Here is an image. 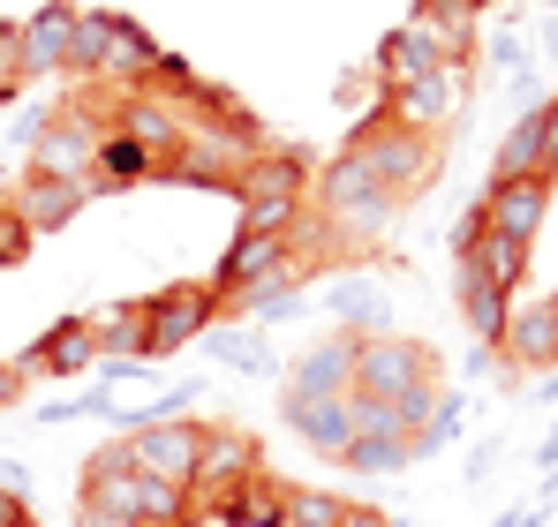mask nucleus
<instances>
[{"mask_svg": "<svg viewBox=\"0 0 558 527\" xmlns=\"http://www.w3.org/2000/svg\"><path fill=\"white\" fill-rule=\"evenodd\" d=\"M544 8H551V15H558V0H544Z\"/></svg>", "mask_w": 558, "mask_h": 527, "instance_id": "obj_47", "label": "nucleus"}, {"mask_svg": "<svg viewBox=\"0 0 558 527\" xmlns=\"http://www.w3.org/2000/svg\"><path fill=\"white\" fill-rule=\"evenodd\" d=\"M536 46H544V61H558V15L544 23V38H536Z\"/></svg>", "mask_w": 558, "mask_h": 527, "instance_id": "obj_45", "label": "nucleus"}, {"mask_svg": "<svg viewBox=\"0 0 558 527\" xmlns=\"http://www.w3.org/2000/svg\"><path fill=\"white\" fill-rule=\"evenodd\" d=\"M551 490H558V482H544V498H536L529 513H498V520H490V527H536V520H544V513H551Z\"/></svg>", "mask_w": 558, "mask_h": 527, "instance_id": "obj_38", "label": "nucleus"}, {"mask_svg": "<svg viewBox=\"0 0 558 527\" xmlns=\"http://www.w3.org/2000/svg\"><path fill=\"white\" fill-rule=\"evenodd\" d=\"M279 415H287V430L310 452L348 459V444H355V400H279Z\"/></svg>", "mask_w": 558, "mask_h": 527, "instance_id": "obj_22", "label": "nucleus"}, {"mask_svg": "<svg viewBox=\"0 0 558 527\" xmlns=\"http://www.w3.org/2000/svg\"><path fill=\"white\" fill-rule=\"evenodd\" d=\"M106 38H113V8H84V15H76V30H69V76H84V84H92L98 61H106Z\"/></svg>", "mask_w": 558, "mask_h": 527, "instance_id": "obj_33", "label": "nucleus"}, {"mask_svg": "<svg viewBox=\"0 0 558 527\" xmlns=\"http://www.w3.org/2000/svg\"><path fill=\"white\" fill-rule=\"evenodd\" d=\"M475 15H483L475 0H415V15H408V23H415V30H430V38L446 46V61L461 69L468 46H475Z\"/></svg>", "mask_w": 558, "mask_h": 527, "instance_id": "obj_26", "label": "nucleus"}, {"mask_svg": "<svg viewBox=\"0 0 558 527\" xmlns=\"http://www.w3.org/2000/svg\"><path fill=\"white\" fill-rule=\"evenodd\" d=\"M113 136H129L136 151H151L159 167H174V151H182V136H189V113L174 98H159V90H121L113 98Z\"/></svg>", "mask_w": 558, "mask_h": 527, "instance_id": "obj_9", "label": "nucleus"}, {"mask_svg": "<svg viewBox=\"0 0 558 527\" xmlns=\"http://www.w3.org/2000/svg\"><path fill=\"white\" fill-rule=\"evenodd\" d=\"M76 0H46L23 30H15V46H23V76H69V30H76Z\"/></svg>", "mask_w": 558, "mask_h": 527, "instance_id": "obj_20", "label": "nucleus"}, {"mask_svg": "<svg viewBox=\"0 0 558 527\" xmlns=\"http://www.w3.org/2000/svg\"><path fill=\"white\" fill-rule=\"evenodd\" d=\"M219 317V294L204 279H174L167 294H151V317H144V361H167V354L196 347Z\"/></svg>", "mask_w": 558, "mask_h": 527, "instance_id": "obj_7", "label": "nucleus"}, {"mask_svg": "<svg viewBox=\"0 0 558 527\" xmlns=\"http://www.w3.org/2000/svg\"><path fill=\"white\" fill-rule=\"evenodd\" d=\"M31 242H38V234H31V226H23V219H15V211L0 204V271H8V264H23V257H31Z\"/></svg>", "mask_w": 558, "mask_h": 527, "instance_id": "obj_35", "label": "nucleus"}, {"mask_svg": "<svg viewBox=\"0 0 558 527\" xmlns=\"http://www.w3.org/2000/svg\"><path fill=\"white\" fill-rule=\"evenodd\" d=\"M453 264L483 271L490 286H506V294H513V286H521V271H529V242H506V234H490V226H483V234H475Z\"/></svg>", "mask_w": 558, "mask_h": 527, "instance_id": "obj_29", "label": "nucleus"}, {"mask_svg": "<svg viewBox=\"0 0 558 527\" xmlns=\"http://www.w3.org/2000/svg\"><path fill=\"white\" fill-rule=\"evenodd\" d=\"M15 369L23 377H84V369H98V332H92V317L84 309H69L46 340L31 354H15Z\"/></svg>", "mask_w": 558, "mask_h": 527, "instance_id": "obj_15", "label": "nucleus"}, {"mask_svg": "<svg viewBox=\"0 0 558 527\" xmlns=\"http://www.w3.org/2000/svg\"><path fill=\"white\" fill-rule=\"evenodd\" d=\"M310 196H317V211H325V234H340L348 249L377 242V234L400 219V196H392V188H385V181H377L355 151L325 159V174L310 181Z\"/></svg>", "mask_w": 558, "mask_h": 527, "instance_id": "obj_2", "label": "nucleus"}, {"mask_svg": "<svg viewBox=\"0 0 558 527\" xmlns=\"http://www.w3.org/2000/svg\"><path fill=\"white\" fill-rule=\"evenodd\" d=\"M76 482H84L76 505H98V513H121V520H144V527H182L189 520V490L159 482V475H144V467L121 452V438L98 444Z\"/></svg>", "mask_w": 558, "mask_h": 527, "instance_id": "obj_1", "label": "nucleus"}, {"mask_svg": "<svg viewBox=\"0 0 558 527\" xmlns=\"http://www.w3.org/2000/svg\"><path fill=\"white\" fill-rule=\"evenodd\" d=\"M475 234H483V204H475V211H461V219H453V257H461L468 242H475Z\"/></svg>", "mask_w": 558, "mask_h": 527, "instance_id": "obj_39", "label": "nucleus"}, {"mask_svg": "<svg viewBox=\"0 0 558 527\" xmlns=\"http://www.w3.org/2000/svg\"><path fill=\"white\" fill-rule=\"evenodd\" d=\"M461 69H430V76H415L408 90H392L385 98V113L400 121V128H423V136H438V128H453L461 121Z\"/></svg>", "mask_w": 558, "mask_h": 527, "instance_id": "obj_14", "label": "nucleus"}, {"mask_svg": "<svg viewBox=\"0 0 558 527\" xmlns=\"http://www.w3.org/2000/svg\"><path fill=\"white\" fill-rule=\"evenodd\" d=\"M551 219V174H529V181H490L483 188V226L506 234V242H536Z\"/></svg>", "mask_w": 558, "mask_h": 527, "instance_id": "obj_12", "label": "nucleus"}, {"mask_svg": "<svg viewBox=\"0 0 558 527\" xmlns=\"http://www.w3.org/2000/svg\"><path fill=\"white\" fill-rule=\"evenodd\" d=\"M0 490H31V467L23 459H0Z\"/></svg>", "mask_w": 558, "mask_h": 527, "instance_id": "obj_43", "label": "nucleus"}, {"mask_svg": "<svg viewBox=\"0 0 558 527\" xmlns=\"http://www.w3.org/2000/svg\"><path fill=\"white\" fill-rule=\"evenodd\" d=\"M144 317H151V302H106V309H92L98 361H144Z\"/></svg>", "mask_w": 558, "mask_h": 527, "instance_id": "obj_27", "label": "nucleus"}, {"mask_svg": "<svg viewBox=\"0 0 558 527\" xmlns=\"http://www.w3.org/2000/svg\"><path fill=\"white\" fill-rule=\"evenodd\" d=\"M31 520V505H23V490H0V527H23Z\"/></svg>", "mask_w": 558, "mask_h": 527, "instance_id": "obj_40", "label": "nucleus"}, {"mask_svg": "<svg viewBox=\"0 0 558 527\" xmlns=\"http://www.w3.org/2000/svg\"><path fill=\"white\" fill-rule=\"evenodd\" d=\"M498 354H506L513 369H558V317H551V302L513 309V317H506V340H498Z\"/></svg>", "mask_w": 558, "mask_h": 527, "instance_id": "obj_24", "label": "nucleus"}, {"mask_svg": "<svg viewBox=\"0 0 558 527\" xmlns=\"http://www.w3.org/2000/svg\"><path fill=\"white\" fill-rule=\"evenodd\" d=\"M234 196H242V234H294V219H302V196H310V167H302V151H257L242 181H234Z\"/></svg>", "mask_w": 558, "mask_h": 527, "instance_id": "obj_3", "label": "nucleus"}, {"mask_svg": "<svg viewBox=\"0 0 558 527\" xmlns=\"http://www.w3.org/2000/svg\"><path fill=\"white\" fill-rule=\"evenodd\" d=\"M475 8H490V0H475Z\"/></svg>", "mask_w": 558, "mask_h": 527, "instance_id": "obj_49", "label": "nucleus"}, {"mask_svg": "<svg viewBox=\"0 0 558 527\" xmlns=\"http://www.w3.org/2000/svg\"><path fill=\"white\" fill-rule=\"evenodd\" d=\"M159 46H151V30L144 23H129V15H113V38H106V61H98V76L92 84H106V90H144L151 76H159Z\"/></svg>", "mask_w": 558, "mask_h": 527, "instance_id": "obj_21", "label": "nucleus"}, {"mask_svg": "<svg viewBox=\"0 0 558 527\" xmlns=\"http://www.w3.org/2000/svg\"><path fill=\"white\" fill-rule=\"evenodd\" d=\"M355 332H325L317 347L287 369V400H348L355 392Z\"/></svg>", "mask_w": 558, "mask_h": 527, "instance_id": "obj_13", "label": "nucleus"}, {"mask_svg": "<svg viewBox=\"0 0 558 527\" xmlns=\"http://www.w3.org/2000/svg\"><path fill=\"white\" fill-rule=\"evenodd\" d=\"M317 279V257H294L279 279H257V286H242L234 302H227V317H250L257 332H272V324H294L302 317V286Z\"/></svg>", "mask_w": 558, "mask_h": 527, "instance_id": "obj_17", "label": "nucleus"}, {"mask_svg": "<svg viewBox=\"0 0 558 527\" xmlns=\"http://www.w3.org/2000/svg\"><path fill=\"white\" fill-rule=\"evenodd\" d=\"M551 317H558V294H551Z\"/></svg>", "mask_w": 558, "mask_h": 527, "instance_id": "obj_48", "label": "nucleus"}, {"mask_svg": "<svg viewBox=\"0 0 558 527\" xmlns=\"http://www.w3.org/2000/svg\"><path fill=\"white\" fill-rule=\"evenodd\" d=\"M294 257H302V242H294V234H242V242L227 249V264H219V279H211L219 309H227L242 286H257V279H279V271H287Z\"/></svg>", "mask_w": 558, "mask_h": 527, "instance_id": "obj_16", "label": "nucleus"}, {"mask_svg": "<svg viewBox=\"0 0 558 527\" xmlns=\"http://www.w3.org/2000/svg\"><path fill=\"white\" fill-rule=\"evenodd\" d=\"M204 354L227 361V369H250V377H272V369H279L272 340H265L257 324H211V332H204Z\"/></svg>", "mask_w": 558, "mask_h": 527, "instance_id": "obj_28", "label": "nucleus"}, {"mask_svg": "<svg viewBox=\"0 0 558 527\" xmlns=\"http://www.w3.org/2000/svg\"><path fill=\"white\" fill-rule=\"evenodd\" d=\"M76 527H144V520H121V513H98V505H76Z\"/></svg>", "mask_w": 558, "mask_h": 527, "instance_id": "obj_41", "label": "nucleus"}, {"mask_svg": "<svg viewBox=\"0 0 558 527\" xmlns=\"http://www.w3.org/2000/svg\"><path fill=\"white\" fill-rule=\"evenodd\" d=\"M340 467H355V475H400L408 467V430H355Z\"/></svg>", "mask_w": 558, "mask_h": 527, "instance_id": "obj_32", "label": "nucleus"}, {"mask_svg": "<svg viewBox=\"0 0 558 527\" xmlns=\"http://www.w3.org/2000/svg\"><path fill=\"white\" fill-rule=\"evenodd\" d=\"M113 136V121L98 113V106H61L53 121H46V136L31 144V174H53V181H92L98 167V144Z\"/></svg>", "mask_w": 558, "mask_h": 527, "instance_id": "obj_6", "label": "nucleus"}, {"mask_svg": "<svg viewBox=\"0 0 558 527\" xmlns=\"http://www.w3.org/2000/svg\"><path fill=\"white\" fill-rule=\"evenodd\" d=\"M15 84H31V76H23V46H15V30L0 23V98H15Z\"/></svg>", "mask_w": 558, "mask_h": 527, "instance_id": "obj_36", "label": "nucleus"}, {"mask_svg": "<svg viewBox=\"0 0 558 527\" xmlns=\"http://www.w3.org/2000/svg\"><path fill=\"white\" fill-rule=\"evenodd\" d=\"M23 527H38V520H23Z\"/></svg>", "mask_w": 558, "mask_h": 527, "instance_id": "obj_50", "label": "nucleus"}, {"mask_svg": "<svg viewBox=\"0 0 558 527\" xmlns=\"http://www.w3.org/2000/svg\"><path fill=\"white\" fill-rule=\"evenodd\" d=\"M453 286H461V317H468V332H475V347H498V340H506V317H513V294L490 286V279L468 271V264H453Z\"/></svg>", "mask_w": 558, "mask_h": 527, "instance_id": "obj_25", "label": "nucleus"}, {"mask_svg": "<svg viewBox=\"0 0 558 527\" xmlns=\"http://www.w3.org/2000/svg\"><path fill=\"white\" fill-rule=\"evenodd\" d=\"M92 196H98L92 181H53V174H23V188L8 196V211H15V219H23L31 234H61V226H69V219H76V211H84Z\"/></svg>", "mask_w": 558, "mask_h": 527, "instance_id": "obj_19", "label": "nucleus"}, {"mask_svg": "<svg viewBox=\"0 0 558 527\" xmlns=\"http://www.w3.org/2000/svg\"><path fill=\"white\" fill-rule=\"evenodd\" d=\"M430 69H453V61H446V46H438L430 30L400 23V30H385V38H377V84H385V98H392V90H408L415 76H430Z\"/></svg>", "mask_w": 558, "mask_h": 527, "instance_id": "obj_23", "label": "nucleus"}, {"mask_svg": "<svg viewBox=\"0 0 558 527\" xmlns=\"http://www.w3.org/2000/svg\"><path fill=\"white\" fill-rule=\"evenodd\" d=\"M151 174H167L151 151H136L129 136H106V144H98V167H92V188H98V196H113V188H129V181H151Z\"/></svg>", "mask_w": 558, "mask_h": 527, "instance_id": "obj_30", "label": "nucleus"}, {"mask_svg": "<svg viewBox=\"0 0 558 527\" xmlns=\"http://www.w3.org/2000/svg\"><path fill=\"white\" fill-rule=\"evenodd\" d=\"M340 527H392V520H385V513H371V505H348V513H340Z\"/></svg>", "mask_w": 558, "mask_h": 527, "instance_id": "obj_44", "label": "nucleus"}, {"mask_svg": "<svg viewBox=\"0 0 558 527\" xmlns=\"http://www.w3.org/2000/svg\"><path fill=\"white\" fill-rule=\"evenodd\" d=\"M325 309H332L340 332H355V340L392 332V294H385L377 271H340V279H325Z\"/></svg>", "mask_w": 558, "mask_h": 527, "instance_id": "obj_18", "label": "nucleus"}, {"mask_svg": "<svg viewBox=\"0 0 558 527\" xmlns=\"http://www.w3.org/2000/svg\"><path fill=\"white\" fill-rule=\"evenodd\" d=\"M498 452H506V444L490 438V444H475V459H468V475H475V482H483V475H490V467H498Z\"/></svg>", "mask_w": 558, "mask_h": 527, "instance_id": "obj_42", "label": "nucleus"}, {"mask_svg": "<svg viewBox=\"0 0 558 527\" xmlns=\"http://www.w3.org/2000/svg\"><path fill=\"white\" fill-rule=\"evenodd\" d=\"M529 392H536V400H558V369H551V377H536Z\"/></svg>", "mask_w": 558, "mask_h": 527, "instance_id": "obj_46", "label": "nucleus"}, {"mask_svg": "<svg viewBox=\"0 0 558 527\" xmlns=\"http://www.w3.org/2000/svg\"><path fill=\"white\" fill-rule=\"evenodd\" d=\"M490 61L513 69V76H529V46H521V38H490Z\"/></svg>", "mask_w": 558, "mask_h": 527, "instance_id": "obj_37", "label": "nucleus"}, {"mask_svg": "<svg viewBox=\"0 0 558 527\" xmlns=\"http://www.w3.org/2000/svg\"><path fill=\"white\" fill-rule=\"evenodd\" d=\"M250 475H265V452L250 430H204V452H196V482L189 498H234Z\"/></svg>", "mask_w": 558, "mask_h": 527, "instance_id": "obj_11", "label": "nucleus"}, {"mask_svg": "<svg viewBox=\"0 0 558 527\" xmlns=\"http://www.w3.org/2000/svg\"><path fill=\"white\" fill-rule=\"evenodd\" d=\"M121 452L144 467V475H159V482H174L189 490L196 482V452H204V422H144V430H121Z\"/></svg>", "mask_w": 558, "mask_h": 527, "instance_id": "obj_8", "label": "nucleus"}, {"mask_svg": "<svg viewBox=\"0 0 558 527\" xmlns=\"http://www.w3.org/2000/svg\"><path fill=\"white\" fill-rule=\"evenodd\" d=\"M348 151H355V159H363L392 196H415L423 181L438 174V151H446V144H438V136H423V128H400L392 113H371V121L355 128V144H348Z\"/></svg>", "mask_w": 558, "mask_h": 527, "instance_id": "obj_4", "label": "nucleus"}, {"mask_svg": "<svg viewBox=\"0 0 558 527\" xmlns=\"http://www.w3.org/2000/svg\"><path fill=\"white\" fill-rule=\"evenodd\" d=\"M529 174H551L558 181V98L529 106V113L506 128L498 159H490V181H529Z\"/></svg>", "mask_w": 558, "mask_h": 527, "instance_id": "obj_10", "label": "nucleus"}, {"mask_svg": "<svg viewBox=\"0 0 558 527\" xmlns=\"http://www.w3.org/2000/svg\"><path fill=\"white\" fill-rule=\"evenodd\" d=\"M227 513H234V527H287V482L279 475H250Z\"/></svg>", "mask_w": 558, "mask_h": 527, "instance_id": "obj_31", "label": "nucleus"}, {"mask_svg": "<svg viewBox=\"0 0 558 527\" xmlns=\"http://www.w3.org/2000/svg\"><path fill=\"white\" fill-rule=\"evenodd\" d=\"M446 369H438V354L423 347V340H400V332H377L355 347V392L348 400H408V392H423V384H438Z\"/></svg>", "mask_w": 558, "mask_h": 527, "instance_id": "obj_5", "label": "nucleus"}, {"mask_svg": "<svg viewBox=\"0 0 558 527\" xmlns=\"http://www.w3.org/2000/svg\"><path fill=\"white\" fill-rule=\"evenodd\" d=\"M348 513V498H332V490H294L287 482V527H340Z\"/></svg>", "mask_w": 558, "mask_h": 527, "instance_id": "obj_34", "label": "nucleus"}]
</instances>
